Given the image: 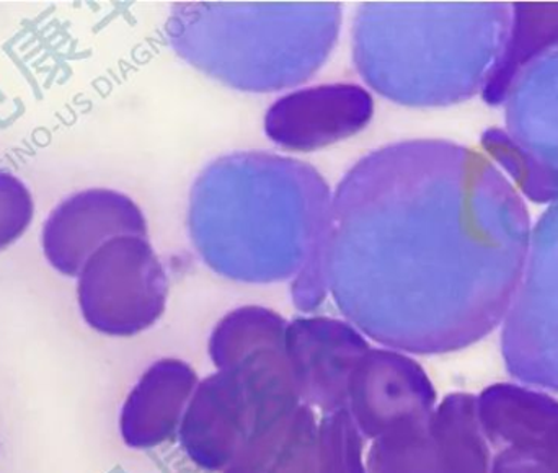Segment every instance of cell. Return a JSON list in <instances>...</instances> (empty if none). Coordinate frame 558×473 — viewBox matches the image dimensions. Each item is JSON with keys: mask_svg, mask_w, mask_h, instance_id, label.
I'll return each instance as SVG.
<instances>
[{"mask_svg": "<svg viewBox=\"0 0 558 473\" xmlns=\"http://www.w3.org/2000/svg\"><path fill=\"white\" fill-rule=\"evenodd\" d=\"M166 292V272L147 237L111 239L78 275L77 298L85 322L114 337L137 333L156 322Z\"/></svg>", "mask_w": 558, "mask_h": 473, "instance_id": "cell-1", "label": "cell"}, {"mask_svg": "<svg viewBox=\"0 0 558 473\" xmlns=\"http://www.w3.org/2000/svg\"><path fill=\"white\" fill-rule=\"evenodd\" d=\"M373 95L357 84H324L278 98L265 114V133L282 149L312 153L369 126Z\"/></svg>", "mask_w": 558, "mask_h": 473, "instance_id": "cell-2", "label": "cell"}, {"mask_svg": "<svg viewBox=\"0 0 558 473\" xmlns=\"http://www.w3.org/2000/svg\"><path fill=\"white\" fill-rule=\"evenodd\" d=\"M123 235L147 237L140 206L113 190H85L51 213L43 229V250L56 271L78 278L100 246Z\"/></svg>", "mask_w": 558, "mask_h": 473, "instance_id": "cell-3", "label": "cell"}, {"mask_svg": "<svg viewBox=\"0 0 558 473\" xmlns=\"http://www.w3.org/2000/svg\"><path fill=\"white\" fill-rule=\"evenodd\" d=\"M33 219V198L22 180L0 170V250L25 234Z\"/></svg>", "mask_w": 558, "mask_h": 473, "instance_id": "cell-4", "label": "cell"}]
</instances>
